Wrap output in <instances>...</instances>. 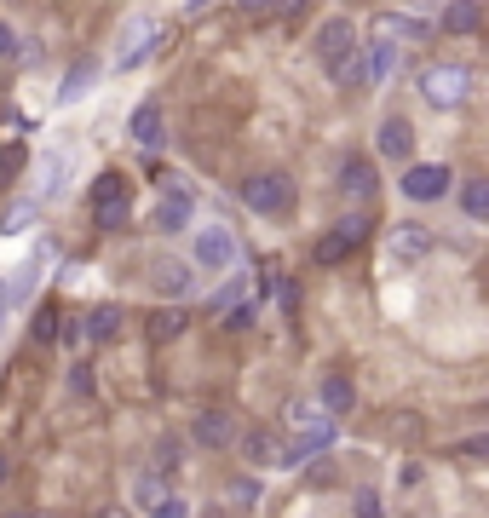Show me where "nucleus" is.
<instances>
[{"label": "nucleus", "instance_id": "ddd939ff", "mask_svg": "<svg viewBox=\"0 0 489 518\" xmlns=\"http://www.w3.org/2000/svg\"><path fill=\"white\" fill-rule=\"evenodd\" d=\"M144 41H156V24H150V18H133V24L121 29V47H127V52H121V70H133L144 52H150Z\"/></svg>", "mask_w": 489, "mask_h": 518}, {"label": "nucleus", "instance_id": "4be33fe9", "mask_svg": "<svg viewBox=\"0 0 489 518\" xmlns=\"http://www.w3.org/2000/svg\"><path fill=\"white\" fill-rule=\"evenodd\" d=\"M150 334H156V340H179V334H185V311L179 306L156 311V317H150Z\"/></svg>", "mask_w": 489, "mask_h": 518}, {"label": "nucleus", "instance_id": "e433bc0d", "mask_svg": "<svg viewBox=\"0 0 489 518\" xmlns=\"http://www.w3.org/2000/svg\"><path fill=\"white\" fill-rule=\"evenodd\" d=\"M156 495H167L162 478H139V501H156Z\"/></svg>", "mask_w": 489, "mask_h": 518}, {"label": "nucleus", "instance_id": "6e6552de", "mask_svg": "<svg viewBox=\"0 0 489 518\" xmlns=\"http://www.w3.org/2000/svg\"><path fill=\"white\" fill-rule=\"evenodd\" d=\"M242 455H248L254 467H288V444H282L277 432H259V426L242 438Z\"/></svg>", "mask_w": 489, "mask_h": 518}, {"label": "nucleus", "instance_id": "f8f14e48", "mask_svg": "<svg viewBox=\"0 0 489 518\" xmlns=\"http://www.w3.org/2000/svg\"><path fill=\"white\" fill-rule=\"evenodd\" d=\"M150 283L179 300V294H190V265L185 259H156V265H150Z\"/></svg>", "mask_w": 489, "mask_h": 518}, {"label": "nucleus", "instance_id": "37998d69", "mask_svg": "<svg viewBox=\"0 0 489 518\" xmlns=\"http://www.w3.org/2000/svg\"><path fill=\"white\" fill-rule=\"evenodd\" d=\"M6 518H29V513H6Z\"/></svg>", "mask_w": 489, "mask_h": 518}, {"label": "nucleus", "instance_id": "aec40b11", "mask_svg": "<svg viewBox=\"0 0 489 518\" xmlns=\"http://www.w3.org/2000/svg\"><path fill=\"white\" fill-rule=\"evenodd\" d=\"M190 219V196H162V208H156V225L162 231H179Z\"/></svg>", "mask_w": 489, "mask_h": 518}, {"label": "nucleus", "instance_id": "f03ea898", "mask_svg": "<svg viewBox=\"0 0 489 518\" xmlns=\"http://www.w3.org/2000/svg\"><path fill=\"white\" fill-rule=\"evenodd\" d=\"M449 185H455V173H449L443 162H409L403 179H397V190H403L409 202H443Z\"/></svg>", "mask_w": 489, "mask_h": 518}, {"label": "nucleus", "instance_id": "58836bf2", "mask_svg": "<svg viewBox=\"0 0 489 518\" xmlns=\"http://www.w3.org/2000/svg\"><path fill=\"white\" fill-rule=\"evenodd\" d=\"M242 12H271V0H236Z\"/></svg>", "mask_w": 489, "mask_h": 518}, {"label": "nucleus", "instance_id": "9d476101", "mask_svg": "<svg viewBox=\"0 0 489 518\" xmlns=\"http://www.w3.org/2000/svg\"><path fill=\"white\" fill-rule=\"evenodd\" d=\"M196 444L202 449H225V444H236V421L225 415V409H208V415H196Z\"/></svg>", "mask_w": 489, "mask_h": 518}, {"label": "nucleus", "instance_id": "f257e3e1", "mask_svg": "<svg viewBox=\"0 0 489 518\" xmlns=\"http://www.w3.org/2000/svg\"><path fill=\"white\" fill-rule=\"evenodd\" d=\"M242 202L259 219H277V213L294 208V179L288 173H254V179H242Z\"/></svg>", "mask_w": 489, "mask_h": 518}, {"label": "nucleus", "instance_id": "b1692460", "mask_svg": "<svg viewBox=\"0 0 489 518\" xmlns=\"http://www.w3.org/2000/svg\"><path fill=\"white\" fill-rule=\"evenodd\" d=\"M127 208H133V202H98L93 225H98V231H121V225H127Z\"/></svg>", "mask_w": 489, "mask_h": 518}, {"label": "nucleus", "instance_id": "412c9836", "mask_svg": "<svg viewBox=\"0 0 489 518\" xmlns=\"http://www.w3.org/2000/svg\"><path fill=\"white\" fill-rule=\"evenodd\" d=\"M24 167H29V144H6V150H0V190L12 185Z\"/></svg>", "mask_w": 489, "mask_h": 518}, {"label": "nucleus", "instance_id": "423d86ee", "mask_svg": "<svg viewBox=\"0 0 489 518\" xmlns=\"http://www.w3.org/2000/svg\"><path fill=\"white\" fill-rule=\"evenodd\" d=\"M374 144H380L386 162H415V127H409V116H386L380 133H374Z\"/></svg>", "mask_w": 489, "mask_h": 518}, {"label": "nucleus", "instance_id": "4468645a", "mask_svg": "<svg viewBox=\"0 0 489 518\" xmlns=\"http://www.w3.org/2000/svg\"><path fill=\"white\" fill-rule=\"evenodd\" d=\"M121 323H127V317H121V306H93V311H87V323H81V334L104 346V340H116V334H121Z\"/></svg>", "mask_w": 489, "mask_h": 518}, {"label": "nucleus", "instance_id": "39448f33", "mask_svg": "<svg viewBox=\"0 0 489 518\" xmlns=\"http://www.w3.org/2000/svg\"><path fill=\"white\" fill-rule=\"evenodd\" d=\"M196 265H202V271H231L236 265V236L225 231V225L196 231Z\"/></svg>", "mask_w": 489, "mask_h": 518}, {"label": "nucleus", "instance_id": "393cba45", "mask_svg": "<svg viewBox=\"0 0 489 518\" xmlns=\"http://www.w3.org/2000/svg\"><path fill=\"white\" fill-rule=\"evenodd\" d=\"M87 87H93V64H75V70L64 75V93H58V98H64V104H75Z\"/></svg>", "mask_w": 489, "mask_h": 518}, {"label": "nucleus", "instance_id": "f3484780", "mask_svg": "<svg viewBox=\"0 0 489 518\" xmlns=\"http://www.w3.org/2000/svg\"><path fill=\"white\" fill-rule=\"evenodd\" d=\"M127 133H133L139 144H162V104H139Z\"/></svg>", "mask_w": 489, "mask_h": 518}, {"label": "nucleus", "instance_id": "f704fd0d", "mask_svg": "<svg viewBox=\"0 0 489 518\" xmlns=\"http://www.w3.org/2000/svg\"><path fill=\"white\" fill-rule=\"evenodd\" d=\"M461 455H466V461H484V455H489V438H466Z\"/></svg>", "mask_w": 489, "mask_h": 518}, {"label": "nucleus", "instance_id": "bb28decb", "mask_svg": "<svg viewBox=\"0 0 489 518\" xmlns=\"http://www.w3.org/2000/svg\"><path fill=\"white\" fill-rule=\"evenodd\" d=\"M225 329H231V334L254 329V300H242V306H225Z\"/></svg>", "mask_w": 489, "mask_h": 518}, {"label": "nucleus", "instance_id": "5701e85b", "mask_svg": "<svg viewBox=\"0 0 489 518\" xmlns=\"http://www.w3.org/2000/svg\"><path fill=\"white\" fill-rule=\"evenodd\" d=\"M58 323H64V317H58V306H41L35 317H29V334H35L41 346H52V340H58Z\"/></svg>", "mask_w": 489, "mask_h": 518}, {"label": "nucleus", "instance_id": "7c9ffc66", "mask_svg": "<svg viewBox=\"0 0 489 518\" xmlns=\"http://www.w3.org/2000/svg\"><path fill=\"white\" fill-rule=\"evenodd\" d=\"M380 29H386V35H426V24H415V18H392V12L380 18Z\"/></svg>", "mask_w": 489, "mask_h": 518}, {"label": "nucleus", "instance_id": "9b49d317", "mask_svg": "<svg viewBox=\"0 0 489 518\" xmlns=\"http://www.w3.org/2000/svg\"><path fill=\"white\" fill-rule=\"evenodd\" d=\"M340 190H346V196H374V162L369 156H346V162H340Z\"/></svg>", "mask_w": 489, "mask_h": 518}, {"label": "nucleus", "instance_id": "79ce46f5", "mask_svg": "<svg viewBox=\"0 0 489 518\" xmlns=\"http://www.w3.org/2000/svg\"><path fill=\"white\" fill-rule=\"evenodd\" d=\"M6 472H12V461H6V455H0V484H6Z\"/></svg>", "mask_w": 489, "mask_h": 518}, {"label": "nucleus", "instance_id": "c03bdc74", "mask_svg": "<svg viewBox=\"0 0 489 518\" xmlns=\"http://www.w3.org/2000/svg\"><path fill=\"white\" fill-rule=\"evenodd\" d=\"M41 518H52V513H41Z\"/></svg>", "mask_w": 489, "mask_h": 518}, {"label": "nucleus", "instance_id": "a211bd4d", "mask_svg": "<svg viewBox=\"0 0 489 518\" xmlns=\"http://www.w3.org/2000/svg\"><path fill=\"white\" fill-rule=\"evenodd\" d=\"M98 202H133V185H127V173H98L93 208H98Z\"/></svg>", "mask_w": 489, "mask_h": 518}, {"label": "nucleus", "instance_id": "dca6fc26", "mask_svg": "<svg viewBox=\"0 0 489 518\" xmlns=\"http://www.w3.org/2000/svg\"><path fill=\"white\" fill-rule=\"evenodd\" d=\"M351 403H357V386H351L346 375H328V380H323V409H328V421L351 415Z\"/></svg>", "mask_w": 489, "mask_h": 518}, {"label": "nucleus", "instance_id": "c756f323", "mask_svg": "<svg viewBox=\"0 0 489 518\" xmlns=\"http://www.w3.org/2000/svg\"><path fill=\"white\" fill-rule=\"evenodd\" d=\"M392 75V47H369V81H386Z\"/></svg>", "mask_w": 489, "mask_h": 518}, {"label": "nucleus", "instance_id": "473e14b6", "mask_svg": "<svg viewBox=\"0 0 489 518\" xmlns=\"http://www.w3.org/2000/svg\"><path fill=\"white\" fill-rule=\"evenodd\" d=\"M156 467H162V472L179 467V438H162V444H156Z\"/></svg>", "mask_w": 489, "mask_h": 518}, {"label": "nucleus", "instance_id": "6ab92c4d", "mask_svg": "<svg viewBox=\"0 0 489 518\" xmlns=\"http://www.w3.org/2000/svg\"><path fill=\"white\" fill-rule=\"evenodd\" d=\"M461 208H466V219H489V179H466Z\"/></svg>", "mask_w": 489, "mask_h": 518}, {"label": "nucleus", "instance_id": "0eeeda50", "mask_svg": "<svg viewBox=\"0 0 489 518\" xmlns=\"http://www.w3.org/2000/svg\"><path fill=\"white\" fill-rule=\"evenodd\" d=\"M346 52H357V24H351V18H328V24L317 29V58L334 64V58H346Z\"/></svg>", "mask_w": 489, "mask_h": 518}, {"label": "nucleus", "instance_id": "2eb2a0df", "mask_svg": "<svg viewBox=\"0 0 489 518\" xmlns=\"http://www.w3.org/2000/svg\"><path fill=\"white\" fill-rule=\"evenodd\" d=\"M426 248H432V231H426V225H415V219H403V225L392 231V254H403V259H420Z\"/></svg>", "mask_w": 489, "mask_h": 518}, {"label": "nucleus", "instance_id": "4c0bfd02", "mask_svg": "<svg viewBox=\"0 0 489 518\" xmlns=\"http://www.w3.org/2000/svg\"><path fill=\"white\" fill-rule=\"evenodd\" d=\"M300 6H305V0H271V12H282V18H294Z\"/></svg>", "mask_w": 489, "mask_h": 518}, {"label": "nucleus", "instance_id": "c9c22d12", "mask_svg": "<svg viewBox=\"0 0 489 518\" xmlns=\"http://www.w3.org/2000/svg\"><path fill=\"white\" fill-rule=\"evenodd\" d=\"M12 52H18V29L0 24V58H12Z\"/></svg>", "mask_w": 489, "mask_h": 518}, {"label": "nucleus", "instance_id": "c85d7f7f", "mask_svg": "<svg viewBox=\"0 0 489 518\" xmlns=\"http://www.w3.org/2000/svg\"><path fill=\"white\" fill-rule=\"evenodd\" d=\"M351 507H357V518H386V507H380V495L374 490H357L351 495Z\"/></svg>", "mask_w": 489, "mask_h": 518}, {"label": "nucleus", "instance_id": "a878e982", "mask_svg": "<svg viewBox=\"0 0 489 518\" xmlns=\"http://www.w3.org/2000/svg\"><path fill=\"white\" fill-rule=\"evenodd\" d=\"M150 518H190V501L185 495H156V501H150Z\"/></svg>", "mask_w": 489, "mask_h": 518}, {"label": "nucleus", "instance_id": "20e7f679", "mask_svg": "<svg viewBox=\"0 0 489 518\" xmlns=\"http://www.w3.org/2000/svg\"><path fill=\"white\" fill-rule=\"evenodd\" d=\"M363 236H369V219H363V213L340 219V225H334V231H328L323 242H317V265H340V259H346L351 248L363 242Z\"/></svg>", "mask_w": 489, "mask_h": 518}, {"label": "nucleus", "instance_id": "7ed1b4c3", "mask_svg": "<svg viewBox=\"0 0 489 518\" xmlns=\"http://www.w3.org/2000/svg\"><path fill=\"white\" fill-rule=\"evenodd\" d=\"M466 87H472V75H466L461 64H432V70H420V93H426V104H438V110H455L466 98Z\"/></svg>", "mask_w": 489, "mask_h": 518}, {"label": "nucleus", "instance_id": "ea45409f", "mask_svg": "<svg viewBox=\"0 0 489 518\" xmlns=\"http://www.w3.org/2000/svg\"><path fill=\"white\" fill-rule=\"evenodd\" d=\"M104 518H133V513H127V507H104Z\"/></svg>", "mask_w": 489, "mask_h": 518}, {"label": "nucleus", "instance_id": "1a4fd4ad", "mask_svg": "<svg viewBox=\"0 0 489 518\" xmlns=\"http://www.w3.org/2000/svg\"><path fill=\"white\" fill-rule=\"evenodd\" d=\"M478 24H484V0H449L438 18L443 35H478Z\"/></svg>", "mask_w": 489, "mask_h": 518}, {"label": "nucleus", "instance_id": "72a5a7b5", "mask_svg": "<svg viewBox=\"0 0 489 518\" xmlns=\"http://www.w3.org/2000/svg\"><path fill=\"white\" fill-rule=\"evenodd\" d=\"M254 495H259V484H254V478H236V484H231V501H242V507H248Z\"/></svg>", "mask_w": 489, "mask_h": 518}, {"label": "nucleus", "instance_id": "cd10ccee", "mask_svg": "<svg viewBox=\"0 0 489 518\" xmlns=\"http://www.w3.org/2000/svg\"><path fill=\"white\" fill-rule=\"evenodd\" d=\"M29 219H35V202H18V208H12L6 219H0V231H6V236H18V231L29 225Z\"/></svg>", "mask_w": 489, "mask_h": 518}, {"label": "nucleus", "instance_id": "a19ab883", "mask_svg": "<svg viewBox=\"0 0 489 518\" xmlns=\"http://www.w3.org/2000/svg\"><path fill=\"white\" fill-rule=\"evenodd\" d=\"M0 329H6V283H0Z\"/></svg>", "mask_w": 489, "mask_h": 518}, {"label": "nucleus", "instance_id": "2f4dec72", "mask_svg": "<svg viewBox=\"0 0 489 518\" xmlns=\"http://www.w3.org/2000/svg\"><path fill=\"white\" fill-rule=\"evenodd\" d=\"M70 392L75 398H93V369H87V363H75L70 369Z\"/></svg>", "mask_w": 489, "mask_h": 518}]
</instances>
